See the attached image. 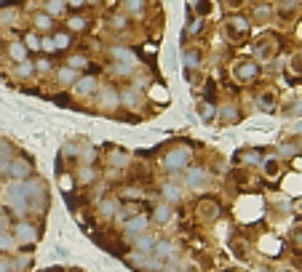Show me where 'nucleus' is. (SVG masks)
Wrapping results in <instances>:
<instances>
[{
	"mask_svg": "<svg viewBox=\"0 0 302 272\" xmlns=\"http://www.w3.org/2000/svg\"><path fill=\"white\" fill-rule=\"evenodd\" d=\"M163 195L168 200H179V187H174V184H163Z\"/></svg>",
	"mask_w": 302,
	"mask_h": 272,
	"instance_id": "19",
	"label": "nucleus"
},
{
	"mask_svg": "<svg viewBox=\"0 0 302 272\" xmlns=\"http://www.w3.org/2000/svg\"><path fill=\"white\" fill-rule=\"evenodd\" d=\"M30 72H32V67H30L27 62H22V64H19V70H16V75H19V78H27Z\"/></svg>",
	"mask_w": 302,
	"mask_h": 272,
	"instance_id": "25",
	"label": "nucleus"
},
{
	"mask_svg": "<svg viewBox=\"0 0 302 272\" xmlns=\"http://www.w3.org/2000/svg\"><path fill=\"white\" fill-rule=\"evenodd\" d=\"M97 91V80L94 78H80V80H75V93L78 96H89V93Z\"/></svg>",
	"mask_w": 302,
	"mask_h": 272,
	"instance_id": "6",
	"label": "nucleus"
},
{
	"mask_svg": "<svg viewBox=\"0 0 302 272\" xmlns=\"http://www.w3.org/2000/svg\"><path fill=\"white\" fill-rule=\"evenodd\" d=\"M128 11L139 14V11H142V0H128Z\"/></svg>",
	"mask_w": 302,
	"mask_h": 272,
	"instance_id": "30",
	"label": "nucleus"
},
{
	"mask_svg": "<svg viewBox=\"0 0 302 272\" xmlns=\"http://www.w3.org/2000/svg\"><path fill=\"white\" fill-rule=\"evenodd\" d=\"M75 80H78V72H75L72 67H64L59 72V83H62V86H70V83H75Z\"/></svg>",
	"mask_w": 302,
	"mask_h": 272,
	"instance_id": "14",
	"label": "nucleus"
},
{
	"mask_svg": "<svg viewBox=\"0 0 302 272\" xmlns=\"http://www.w3.org/2000/svg\"><path fill=\"white\" fill-rule=\"evenodd\" d=\"M254 75H257V64H238V67H235V78L238 80H251Z\"/></svg>",
	"mask_w": 302,
	"mask_h": 272,
	"instance_id": "10",
	"label": "nucleus"
},
{
	"mask_svg": "<svg viewBox=\"0 0 302 272\" xmlns=\"http://www.w3.org/2000/svg\"><path fill=\"white\" fill-rule=\"evenodd\" d=\"M86 27V19H70V30H83Z\"/></svg>",
	"mask_w": 302,
	"mask_h": 272,
	"instance_id": "27",
	"label": "nucleus"
},
{
	"mask_svg": "<svg viewBox=\"0 0 302 272\" xmlns=\"http://www.w3.org/2000/svg\"><path fill=\"white\" fill-rule=\"evenodd\" d=\"M145 230H147V219L145 216H134L131 222H126V232H128V235H142Z\"/></svg>",
	"mask_w": 302,
	"mask_h": 272,
	"instance_id": "8",
	"label": "nucleus"
},
{
	"mask_svg": "<svg viewBox=\"0 0 302 272\" xmlns=\"http://www.w3.org/2000/svg\"><path fill=\"white\" fill-rule=\"evenodd\" d=\"M6 198H8V205L22 216V213L27 211V195H24V187H22V182H14L11 187L6 190Z\"/></svg>",
	"mask_w": 302,
	"mask_h": 272,
	"instance_id": "1",
	"label": "nucleus"
},
{
	"mask_svg": "<svg viewBox=\"0 0 302 272\" xmlns=\"http://www.w3.org/2000/svg\"><path fill=\"white\" fill-rule=\"evenodd\" d=\"M128 160H131V157H128L126 152H118V149H115V152H110V163H112V166H120V168H123V166H128Z\"/></svg>",
	"mask_w": 302,
	"mask_h": 272,
	"instance_id": "15",
	"label": "nucleus"
},
{
	"mask_svg": "<svg viewBox=\"0 0 302 272\" xmlns=\"http://www.w3.org/2000/svg\"><path fill=\"white\" fill-rule=\"evenodd\" d=\"M243 163H260V155L257 152H249L246 157H243Z\"/></svg>",
	"mask_w": 302,
	"mask_h": 272,
	"instance_id": "34",
	"label": "nucleus"
},
{
	"mask_svg": "<svg viewBox=\"0 0 302 272\" xmlns=\"http://www.w3.org/2000/svg\"><path fill=\"white\" fill-rule=\"evenodd\" d=\"M206 182H209V174H206L203 168H193V171L187 174V187H193V190L206 187Z\"/></svg>",
	"mask_w": 302,
	"mask_h": 272,
	"instance_id": "5",
	"label": "nucleus"
},
{
	"mask_svg": "<svg viewBox=\"0 0 302 272\" xmlns=\"http://www.w3.org/2000/svg\"><path fill=\"white\" fill-rule=\"evenodd\" d=\"M120 96V104H126V107H137L139 104V96H137V91H123V93H118Z\"/></svg>",
	"mask_w": 302,
	"mask_h": 272,
	"instance_id": "13",
	"label": "nucleus"
},
{
	"mask_svg": "<svg viewBox=\"0 0 302 272\" xmlns=\"http://www.w3.org/2000/svg\"><path fill=\"white\" fill-rule=\"evenodd\" d=\"M115 75H123V78H126V75H131V64H118Z\"/></svg>",
	"mask_w": 302,
	"mask_h": 272,
	"instance_id": "29",
	"label": "nucleus"
},
{
	"mask_svg": "<svg viewBox=\"0 0 302 272\" xmlns=\"http://www.w3.org/2000/svg\"><path fill=\"white\" fill-rule=\"evenodd\" d=\"M112 56H115L118 62H126V64H134V56H131L126 48H112Z\"/></svg>",
	"mask_w": 302,
	"mask_h": 272,
	"instance_id": "16",
	"label": "nucleus"
},
{
	"mask_svg": "<svg viewBox=\"0 0 302 272\" xmlns=\"http://www.w3.org/2000/svg\"><path fill=\"white\" fill-rule=\"evenodd\" d=\"M0 272H11V264L6 259H0Z\"/></svg>",
	"mask_w": 302,
	"mask_h": 272,
	"instance_id": "40",
	"label": "nucleus"
},
{
	"mask_svg": "<svg viewBox=\"0 0 302 272\" xmlns=\"http://www.w3.org/2000/svg\"><path fill=\"white\" fill-rule=\"evenodd\" d=\"M168 216H171V208H168V205H155V213H153V219L158 222V224H166L168 222Z\"/></svg>",
	"mask_w": 302,
	"mask_h": 272,
	"instance_id": "11",
	"label": "nucleus"
},
{
	"mask_svg": "<svg viewBox=\"0 0 302 272\" xmlns=\"http://www.w3.org/2000/svg\"><path fill=\"white\" fill-rule=\"evenodd\" d=\"M83 155H86V157H83V160H86V163H91V160H94V157H97V152H94V149H91V147H86V152H83Z\"/></svg>",
	"mask_w": 302,
	"mask_h": 272,
	"instance_id": "35",
	"label": "nucleus"
},
{
	"mask_svg": "<svg viewBox=\"0 0 302 272\" xmlns=\"http://www.w3.org/2000/svg\"><path fill=\"white\" fill-rule=\"evenodd\" d=\"M201 112H203V118H214V107H211V104H203Z\"/></svg>",
	"mask_w": 302,
	"mask_h": 272,
	"instance_id": "37",
	"label": "nucleus"
},
{
	"mask_svg": "<svg viewBox=\"0 0 302 272\" xmlns=\"http://www.w3.org/2000/svg\"><path fill=\"white\" fill-rule=\"evenodd\" d=\"M27 48H35V51H40V40H37L35 35H27Z\"/></svg>",
	"mask_w": 302,
	"mask_h": 272,
	"instance_id": "26",
	"label": "nucleus"
},
{
	"mask_svg": "<svg viewBox=\"0 0 302 272\" xmlns=\"http://www.w3.org/2000/svg\"><path fill=\"white\" fill-rule=\"evenodd\" d=\"M67 43H70V37H67V35H59V37L54 40V45H67Z\"/></svg>",
	"mask_w": 302,
	"mask_h": 272,
	"instance_id": "38",
	"label": "nucleus"
},
{
	"mask_svg": "<svg viewBox=\"0 0 302 272\" xmlns=\"http://www.w3.org/2000/svg\"><path fill=\"white\" fill-rule=\"evenodd\" d=\"M14 246H16L14 235H3V232H0V251H11Z\"/></svg>",
	"mask_w": 302,
	"mask_h": 272,
	"instance_id": "18",
	"label": "nucleus"
},
{
	"mask_svg": "<svg viewBox=\"0 0 302 272\" xmlns=\"http://www.w3.org/2000/svg\"><path fill=\"white\" fill-rule=\"evenodd\" d=\"M139 195H142V192H139V190H134V187H128V190H123V198H139Z\"/></svg>",
	"mask_w": 302,
	"mask_h": 272,
	"instance_id": "32",
	"label": "nucleus"
},
{
	"mask_svg": "<svg viewBox=\"0 0 302 272\" xmlns=\"http://www.w3.org/2000/svg\"><path fill=\"white\" fill-rule=\"evenodd\" d=\"M78 179H80L83 184H89V182H94V168H80Z\"/></svg>",
	"mask_w": 302,
	"mask_h": 272,
	"instance_id": "22",
	"label": "nucleus"
},
{
	"mask_svg": "<svg viewBox=\"0 0 302 272\" xmlns=\"http://www.w3.org/2000/svg\"><path fill=\"white\" fill-rule=\"evenodd\" d=\"M153 246H155V238L153 235H145V232H142V235H137V240H134V248L139 251V254H147Z\"/></svg>",
	"mask_w": 302,
	"mask_h": 272,
	"instance_id": "9",
	"label": "nucleus"
},
{
	"mask_svg": "<svg viewBox=\"0 0 302 272\" xmlns=\"http://www.w3.org/2000/svg\"><path fill=\"white\" fill-rule=\"evenodd\" d=\"M150 96H153V99H163L166 101V88H160V86H153V88H150Z\"/></svg>",
	"mask_w": 302,
	"mask_h": 272,
	"instance_id": "23",
	"label": "nucleus"
},
{
	"mask_svg": "<svg viewBox=\"0 0 302 272\" xmlns=\"http://www.w3.org/2000/svg\"><path fill=\"white\" fill-rule=\"evenodd\" d=\"M14 240L16 243H32L35 240V227L30 222H19L16 230H14Z\"/></svg>",
	"mask_w": 302,
	"mask_h": 272,
	"instance_id": "4",
	"label": "nucleus"
},
{
	"mask_svg": "<svg viewBox=\"0 0 302 272\" xmlns=\"http://www.w3.org/2000/svg\"><path fill=\"white\" fill-rule=\"evenodd\" d=\"M62 11H64L62 0H51V3H49V14H62Z\"/></svg>",
	"mask_w": 302,
	"mask_h": 272,
	"instance_id": "24",
	"label": "nucleus"
},
{
	"mask_svg": "<svg viewBox=\"0 0 302 272\" xmlns=\"http://www.w3.org/2000/svg\"><path fill=\"white\" fill-rule=\"evenodd\" d=\"M99 104H102V107H105V110H115V107L120 104V96H118V91H112V88H107L105 93H102Z\"/></svg>",
	"mask_w": 302,
	"mask_h": 272,
	"instance_id": "7",
	"label": "nucleus"
},
{
	"mask_svg": "<svg viewBox=\"0 0 302 272\" xmlns=\"http://www.w3.org/2000/svg\"><path fill=\"white\" fill-rule=\"evenodd\" d=\"M233 27H235V30H241V32H243V30H246L249 24L243 22V19H233Z\"/></svg>",
	"mask_w": 302,
	"mask_h": 272,
	"instance_id": "33",
	"label": "nucleus"
},
{
	"mask_svg": "<svg viewBox=\"0 0 302 272\" xmlns=\"http://www.w3.org/2000/svg\"><path fill=\"white\" fill-rule=\"evenodd\" d=\"M222 115H225V118H230V120H233V118H235V110H233V107H230V110H222Z\"/></svg>",
	"mask_w": 302,
	"mask_h": 272,
	"instance_id": "41",
	"label": "nucleus"
},
{
	"mask_svg": "<svg viewBox=\"0 0 302 272\" xmlns=\"http://www.w3.org/2000/svg\"><path fill=\"white\" fill-rule=\"evenodd\" d=\"M118 205H120V200H115V198H107L105 203H102V213H105V216H115L118 213Z\"/></svg>",
	"mask_w": 302,
	"mask_h": 272,
	"instance_id": "12",
	"label": "nucleus"
},
{
	"mask_svg": "<svg viewBox=\"0 0 302 272\" xmlns=\"http://www.w3.org/2000/svg\"><path fill=\"white\" fill-rule=\"evenodd\" d=\"M168 254H171V243H158V246H155V256L160 259V256H168Z\"/></svg>",
	"mask_w": 302,
	"mask_h": 272,
	"instance_id": "20",
	"label": "nucleus"
},
{
	"mask_svg": "<svg viewBox=\"0 0 302 272\" xmlns=\"http://www.w3.org/2000/svg\"><path fill=\"white\" fill-rule=\"evenodd\" d=\"M37 24H40V27H49L51 19H49V16H37Z\"/></svg>",
	"mask_w": 302,
	"mask_h": 272,
	"instance_id": "39",
	"label": "nucleus"
},
{
	"mask_svg": "<svg viewBox=\"0 0 302 272\" xmlns=\"http://www.w3.org/2000/svg\"><path fill=\"white\" fill-rule=\"evenodd\" d=\"M0 168L8 171L14 179H24V176H30V163H24V160H11V163H3Z\"/></svg>",
	"mask_w": 302,
	"mask_h": 272,
	"instance_id": "3",
	"label": "nucleus"
},
{
	"mask_svg": "<svg viewBox=\"0 0 302 272\" xmlns=\"http://www.w3.org/2000/svg\"><path fill=\"white\" fill-rule=\"evenodd\" d=\"M11 56H14L16 62H24V56H27V45L14 43V45H11Z\"/></svg>",
	"mask_w": 302,
	"mask_h": 272,
	"instance_id": "17",
	"label": "nucleus"
},
{
	"mask_svg": "<svg viewBox=\"0 0 302 272\" xmlns=\"http://www.w3.org/2000/svg\"><path fill=\"white\" fill-rule=\"evenodd\" d=\"M6 224H8L6 219H0V232H3V230H6Z\"/></svg>",
	"mask_w": 302,
	"mask_h": 272,
	"instance_id": "42",
	"label": "nucleus"
},
{
	"mask_svg": "<svg viewBox=\"0 0 302 272\" xmlns=\"http://www.w3.org/2000/svg\"><path fill=\"white\" fill-rule=\"evenodd\" d=\"M40 48H43V51H49V53H51V51L56 48V45H54V40H51V37H46V40L40 43Z\"/></svg>",
	"mask_w": 302,
	"mask_h": 272,
	"instance_id": "31",
	"label": "nucleus"
},
{
	"mask_svg": "<svg viewBox=\"0 0 302 272\" xmlns=\"http://www.w3.org/2000/svg\"><path fill=\"white\" fill-rule=\"evenodd\" d=\"M190 160V149L187 147H177L163 157V168L166 171H177V168H185V163Z\"/></svg>",
	"mask_w": 302,
	"mask_h": 272,
	"instance_id": "2",
	"label": "nucleus"
},
{
	"mask_svg": "<svg viewBox=\"0 0 302 272\" xmlns=\"http://www.w3.org/2000/svg\"><path fill=\"white\" fill-rule=\"evenodd\" d=\"M201 213H203V216H209V219H214V216H217V213H220V208H217V205H214V203H209V205H206V203H203V205H201Z\"/></svg>",
	"mask_w": 302,
	"mask_h": 272,
	"instance_id": "21",
	"label": "nucleus"
},
{
	"mask_svg": "<svg viewBox=\"0 0 302 272\" xmlns=\"http://www.w3.org/2000/svg\"><path fill=\"white\" fill-rule=\"evenodd\" d=\"M70 67H86V59L83 56H70Z\"/></svg>",
	"mask_w": 302,
	"mask_h": 272,
	"instance_id": "28",
	"label": "nucleus"
},
{
	"mask_svg": "<svg viewBox=\"0 0 302 272\" xmlns=\"http://www.w3.org/2000/svg\"><path fill=\"white\" fill-rule=\"evenodd\" d=\"M70 3H72V6H80V3H83V0H70Z\"/></svg>",
	"mask_w": 302,
	"mask_h": 272,
	"instance_id": "43",
	"label": "nucleus"
},
{
	"mask_svg": "<svg viewBox=\"0 0 302 272\" xmlns=\"http://www.w3.org/2000/svg\"><path fill=\"white\" fill-rule=\"evenodd\" d=\"M185 62H187V64H195V62H198V53H195V51H187Z\"/></svg>",
	"mask_w": 302,
	"mask_h": 272,
	"instance_id": "36",
	"label": "nucleus"
}]
</instances>
